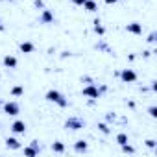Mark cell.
I'll return each mask as SVG.
<instances>
[{
    "instance_id": "1",
    "label": "cell",
    "mask_w": 157,
    "mask_h": 157,
    "mask_svg": "<svg viewBox=\"0 0 157 157\" xmlns=\"http://www.w3.org/2000/svg\"><path fill=\"white\" fill-rule=\"evenodd\" d=\"M44 98H46L48 102H52V104H57L59 107H68V100H67V96H65L63 93L56 91V89H50V91H46Z\"/></svg>"
},
{
    "instance_id": "2",
    "label": "cell",
    "mask_w": 157,
    "mask_h": 157,
    "mask_svg": "<svg viewBox=\"0 0 157 157\" xmlns=\"http://www.w3.org/2000/svg\"><path fill=\"white\" fill-rule=\"evenodd\" d=\"M117 76L120 78L124 83H135L137 82V72L133 68H122L120 72H117Z\"/></svg>"
},
{
    "instance_id": "3",
    "label": "cell",
    "mask_w": 157,
    "mask_h": 157,
    "mask_svg": "<svg viewBox=\"0 0 157 157\" xmlns=\"http://www.w3.org/2000/svg\"><path fill=\"white\" fill-rule=\"evenodd\" d=\"M82 94L87 96V98H91V100H98V98L102 96V91H100L94 83H87V87H83Z\"/></svg>"
},
{
    "instance_id": "4",
    "label": "cell",
    "mask_w": 157,
    "mask_h": 157,
    "mask_svg": "<svg viewBox=\"0 0 157 157\" xmlns=\"http://www.w3.org/2000/svg\"><path fill=\"white\" fill-rule=\"evenodd\" d=\"M4 113L10 117H17L21 113V105L13 100H8V102H4Z\"/></svg>"
},
{
    "instance_id": "5",
    "label": "cell",
    "mask_w": 157,
    "mask_h": 157,
    "mask_svg": "<svg viewBox=\"0 0 157 157\" xmlns=\"http://www.w3.org/2000/svg\"><path fill=\"white\" fill-rule=\"evenodd\" d=\"M83 120L82 118H78V117H70V118H67V122H65V128L67 129H72V131H76V129H82L83 128Z\"/></svg>"
},
{
    "instance_id": "6",
    "label": "cell",
    "mask_w": 157,
    "mask_h": 157,
    "mask_svg": "<svg viewBox=\"0 0 157 157\" xmlns=\"http://www.w3.org/2000/svg\"><path fill=\"white\" fill-rule=\"evenodd\" d=\"M56 19H54V13L50 11V10H41V15H39V22L41 24H52Z\"/></svg>"
},
{
    "instance_id": "7",
    "label": "cell",
    "mask_w": 157,
    "mask_h": 157,
    "mask_svg": "<svg viewBox=\"0 0 157 157\" xmlns=\"http://www.w3.org/2000/svg\"><path fill=\"white\" fill-rule=\"evenodd\" d=\"M11 131H13L15 135H24V133H26V122H24V120H15V122L11 124Z\"/></svg>"
},
{
    "instance_id": "8",
    "label": "cell",
    "mask_w": 157,
    "mask_h": 157,
    "mask_svg": "<svg viewBox=\"0 0 157 157\" xmlns=\"http://www.w3.org/2000/svg\"><path fill=\"white\" fill-rule=\"evenodd\" d=\"M2 65H4L6 68H17L19 61H17V57H15V56L8 54V56H4V59H2Z\"/></svg>"
},
{
    "instance_id": "9",
    "label": "cell",
    "mask_w": 157,
    "mask_h": 157,
    "mask_svg": "<svg viewBox=\"0 0 157 157\" xmlns=\"http://www.w3.org/2000/svg\"><path fill=\"white\" fill-rule=\"evenodd\" d=\"M87 150H89V144H87V140L80 139V140H76V142H74V151H76V153H85Z\"/></svg>"
},
{
    "instance_id": "10",
    "label": "cell",
    "mask_w": 157,
    "mask_h": 157,
    "mask_svg": "<svg viewBox=\"0 0 157 157\" xmlns=\"http://www.w3.org/2000/svg\"><path fill=\"white\" fill-rule=\"evenodd\" d=\"M126 32H128V33L140 35V33H142V24H140V22H129V24L126 26Z\"/></svg>"
},
{
    "instance_id": "11",
    "label": "cell",
    "mask_w": 157,
    "mask_h": 157,
    "mask_svg": "<svg viewBox=\"0 0 157 157\" xmlns=\"http://www.w3.org/2000/svg\"><path fill=\"white\" fill-rule=\"evenodd\" d=\"M19 50H21L22 54H33V50H35V44H33L32 41H22V43L19 44Z\"/></svg>"
},
{
    "instance_id": "12",
    "label": "cell",
    "mask_w": 157,
    "mask_h": 157,
    "mask_svg": "<svg viewBox=\"0 0 157 157\" xmlns=\"http://www.w3.org/2000/svg\"><path fill=\"white\" fill-rule=\"evenodd\" d=\"M6 146H8V150H21L22 148V144H21V140L17 137H8L6 139Z\"/></svg>"
},
{
    "instance_id": "13",
    "label": "cell",
    "mask_w": 157,
    "mask_h": 157,
    "mask_svg": "<svg viewBox=\"0 0 157 157\" xmlns=\"http://www.w3.org/2000/svg\"><path fill=\"white\" fill-rule=\"evenodd\" d=\"M22 151H24V155H30V157H33V155H39V148H35L33 144H30V146H24L22 148Z\"/></svg>"
},
{
    "instance_id": "14",
    "label": "cell",
    "mask_w": 157,
    "mask_h": 157,
    "mask_svg": "<svg viewBox=\"0 0 157 157\" xmlns=\"http://www.w3.org/2000/svg\"><path fill=\"white\" fill-rule=\"evenodd\" d=\"M83 10H87L89 13H96L98 11V4L94 2V0H87V2L83 4Z\"/></svg>"
},
{
    "instance_id": "15",
    "label": "cell",
    "mask_w": 157,
    "mask_h": 157,
    "mask_svg": "<svg viewBox=\"0 0 157 157\" xmlns=\"http://www.w3.org/2000/svg\"><path fill=\"white\" fill-rule=\"evenodd\" d=\"M94 33H98L100 37H102V35H105V28L102 26L100 19H94Z\"/></svg>"
},
{
    "instance_id": "16",
    "label": "cell",
    "mask_w": 157,
    "mask_h": 157,
    "mask_svg": "<svg viewBox=\"0 0 157 157\" xmlns=\"http://www.w3.org/2000/svg\"><path fill=\"white\" fill-rule=\"evenodd\" d=\"M115 140H117V144H126V142H129V137H128V133H117V137H115Z\"/></svg>"
},
{
    "instance_id": "17",
    "label": "cell",
    "mask_w": 157,
    "mask_h": 157,
    "mask_svg": "<svg viewBox=\"0 0 157 157\" xmlns=\"http://www.w3.org/2000/svg\"><path fill=\"white\" fill-rule=\"evenodd\" d=\"M22 94H24V87H22V85H15V87H11V96L19 98V96H22Z\"/></svg>"
},
{
    "instance_id": "18",
    "label": "cell",
    "mask_w": 157,
    "mask_h": 157,
    "mask_svg": "<svg viewBox=\"0 0 157 157\" xmlns=\"http://www.w3.org/2000/svg\"><path fill=\"white\" fill-rule=\"evenodd\" d=\"M52 150H54L56 153H63V151H65V144H63L61 140H56V142L52 144Z\"/></svg>"
},
{
    "instance_id": "19",
    "label": "cell",
    "mask_w": 157,
    "mask_h": 157,
    "mask_svg": "<svg viewBox=\"0 0 157 157\" xmlns=\"http://www.w3.org/2000/svg\"><path fill=\"white\" fill-rule=\"evenodd\" d=\"M98 129H100L104 135H109V133H111V129H109V126H107L105 122H98Z\"/></svg>"
},
{
    "instance_id": "20",
    "label": "cell",
    "mask_w": 157,
    "mask_h": 157,
    "mask_svg": "<svg viewBox=\"0 0 157 157\" xmlns=\"http://www.w3.org/2000/svg\"><path fill=\"white\" fill-rule=\"evenodd\" d=\"M122 151H124V153H135V148L126 142V144H122Z\"/></svg>"
},
{
    "instance_id": "21",
    "label": "cell",
    "mask_w": 157,
    "mask_h": 157,
    "mask_svg": "<svg viewBox=\"0 0 157 157\" xmlns=\"http://www.w3.org/2000/svg\"><path fill=\"white\" fill-rule=\"evenodd\" d=\"M105 120H107V122H115V120H117V115H115L113 111H109V113L105 115Z\"/></svg>"
},
{
    "instance_id": "22",
    "label": "cell",
    "mask_w": 157,
    "mask_h": 157,
    "mask_svg": "<svg viewBox=\"0 0 157 157\" xmlns=\"http://www.w3.org/2000/svg\"><path fill=\"white\" fill-rule=\"evenodd\" d=\"M33 6L41 11V10H44V2H43V0H33Z\"/></svg>"
},
{
    "instance_id": "23",
    "label": "cell",
    "mask_w": 157,
    "mask_h": 157,
    "mask_svg": "<svg viewBox=\"0 0 157 157\" xmlns=\"http://www.w3.org/2000/svg\"><path fill=\"white\" fill-rule=\"evenodd\" d=\"M96 48H98V50H105V52H109V46H107L105 43H96Z\"/></svg>"
},
{
    "instance_id": "24",
    "label": "cell",
    "mask_w": 157,
    "mask_h": 157,
    "mask_svg": "<svg viewBox=\"0 0 157 157\" xmlns=\"http://www.w3.org/2000/svg\"><path fill=\"white\" fill-rule=\"evenodd\" d=\"M148 113H150V117H151V118H155V117H157V107H155V105H151V107L148 109Z\"/></svg>"
},
{
    "instance_id": "25",
    "label": "cell",
    "mask_w": 157,
    "mask_h": 157,
    "mask_svg": "<svg viewBox=\"0 0 157 157\" xmlns=\"http://www.w3.org/2000/svg\"><path fill=\"white\" fill-rule=\"evenodd\" d=\"M146 146H148V148H155V146H157V142H155L153 139H148V140H146Z\"/></svg>"
},
{
    "instance_id": "26",
    "label": "cell",
    "mask_w": 157,
    "mask_h": 157,
    "mask_svg": "<svg viewBox=\"0 0 157 157\" xmlns=\"http://www.w3.org/2000/svg\"><path fill=\"white\" fill-rule=\"evenodd\" d=\"M148 43H155V32H151L150 35H148V39H146Z\"/></svg>"
},
{
    "instance_id": "27",
    "label": "cell",
    "mask_w": 157,
    "mask_h": 157,
    "mask_svg": "<svg viewBox=\"0 0 157 157\" xmlns=\"http://www.w3.org/2000/svg\"><path fill=\"white\" fill-rule=\"evenodd\" d=\"M87 2V0H72V4H76V6H83Z\"/></svg>"
},
{
    "instance_id": "28",
    "label": "cell",
    "mask_w": 157,
    "mask_h": 157,
    "mask_svg": "<svg viewBox=\"0 0 157 157\" xmlns=\"http://www.w3.org/2000/svg\"><path fill=\"white\" fill-rule=\"evenodd\" d=\"M104 2H105V4H109V6H111V4H117V2H118V0H104Z\"/></svg>"
},
{
    "instance_id": "29",
    "label": "cell",
    "mask_w": 157,
    "mask_h": 157,
    "mask_svg": "<svg viewBox=\"0 0 157 157\" xmlns=\"http://www.w3.org/2000/svg\"><path fill=\"white\" fill-rule=\"evenodd\" d=\"M142 56H144V57H150V56H151V50H146V52H142Z\"/></svg>"
},
{
    "instance_id": "30",
    "label": "cell",
    "mask_w": 157,
    "mask_h": 157,
    "mask_svg": "<svg viewBox=\"0 0 157 157\" xmlns=\"http://www.w3.org/2000/svg\"><path fill=\"white\" fill-rule=\"evenodd\" d=\"M4 30H6V26L2 24V21H0V32H4Z\"/></svg>"
}]
</instances>
